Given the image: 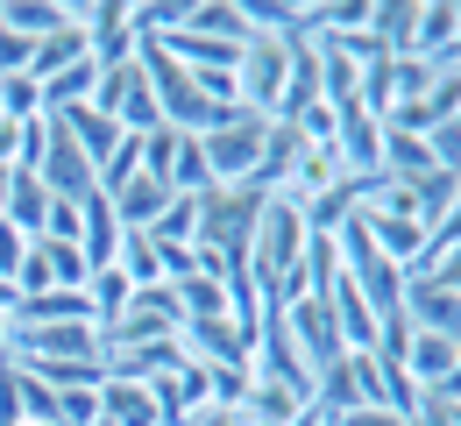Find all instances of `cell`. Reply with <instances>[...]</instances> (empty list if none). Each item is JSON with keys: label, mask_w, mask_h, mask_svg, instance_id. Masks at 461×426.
Listing matches in <instances>:
<instances>
[{"label": "cell", "mask_w": 461, "mask_h": 426, "mask_svg": "<svg viewBox=\"0 0 461 426\" xmlns=\"http://www.w3.org/2000/svg\"><path fill=\"white\" fill-rule=\"evenodd\" d=\"M263 199H270V192H256V185H213V192H199V249L228 256L234 277H249ZM234 277H228V285H234Z\"/></svg>", "instance_id": "6da1fadb"}, {"label": "cell", "mask_w": 461, "mask_h": 426, "mask_svg": "<svg viewBox=\"0 0 461 426\" xmlns=\"http://www.w3.org/2000/svg\"><path fill=\"white\" fill-rule=\"evenodd\" d=\"M355 228H362V242L376 249V256H391L404 277L419 270V256H426V221H419V206H411V192L404 185H376L369 192V206L355 213Z\"/></svg>", "instance_id": "7a4b0ae2"}, {"label": "cell", "mask_w": 461, "mask_h": 426, "mask_svg": "<svg viewBox=\"0 0 461 426\" xmlns=\"http://www.w3.org/2000/svg\"><path fill=\"white\" fill-rule=\"evenodd\" d=\"M291 50H298V43H285V36H249V50H241V64H234V107L277 122L285 78H291Z\"/></svg>", "instance_id": "3957f363"}, {"label": "cell", "mask_w": 461, "mask_h": 426, "mask_svg": "<svg viewBox=\"0 0 461 426\" xmlns=\"http://www.w3.org/2000/svg\"><path fill=\"white\" fill-rule=\"evenodd\" d=\"M263 114H249V107H234L228 122L213 128V135H199V150H206V171L213 185H256V164H263Z\"/></svg>", "instance_id": "277c9868"}, {"label": "cell", "mask_w": 461, "mask_h": 426, "mask_svg": "<svg viewBox=\"0 0 461 426\" xmlns=\"http://www.w3.org/2000/svg\"><path fill=\"white\" fill-rule=\"evenodd\" d=\"M93 107H100V114H114L128 135H157V128H164V107H157V93H149L142 64H114V71H100Z\"/></svg>", "instance_id": "5b68a950"}, {"label": "cell", "mask_w": 461, "mask_h": 426, "mask_svg": "<svg viewBox=\"0 0 461 426\" xmlns=\"http://www.w3.org/2000/svg\"><path fill=\"white\" fill-rule=\"evenodd\" d=\"M334 249H341L348 277L362 285L369 313H398V305H404V270H398V263H391V256H376V249L362 242V228H355V221H348L341 235H334Z\"/></svg>", "instance_id": "8992f818"}, {"label": "cell", "mask_w": 461, "mask_h": 426, "mask_svg": "<svg viewBox=\"0 0 461 426\" xmlns=\"http://www.w3.org/2000/svg\"><path fill=\"white\" fill-rule=\"evenodd\" d=\"M447 122H461V64H440L433 86H426L419 100L391 107L384 128H398V135H433V128H447Z\"/></svg>", "instance_id": "52a82bcc"}, {"label": "cell", "mask_w": 461, "mask_h": 426, "mask_svg": "<svg viewBox=\"0 0 461 426\" xmlns=\"http://www.w3.org/2000/svg\"><path fill=\"white\" fill-rule=\"evenodd\" d=\"M149 398H157V420L164 426H192L199 412H213V369L177 363L164 376H149Z\"/></svg>", "instance_id": "ba28073f"}, {"label": "cell", "mask_w": 461, "mask_h": 426, "mask_svg": "<svg viewBox=\"0 0 461 426\" xmlns=\"http://www.w3.org/2000/svg\"><path fill=\"white\" fill-rule=\"evenodd\" d=\"M36 178L50 185L58 199H71V206H86V199L100 192V185H93V157H86V150L71 142V128H64L58 114H50V150H43V164H36Z\"/></svg>", "instance_id": "9c48e42d"}, {"label": "cell", "mask_w": 461, "mask_h": 426, "mask_svg": "<svg viewBox=\"0 0 461 426\" xmlns=\"http://www.w3.org/2000/svg\"><path fill=\"white\" fill-rule=\"evenodd\" d=\"M86 50H93V64H100V71L135 64L142 36H135V14H128V0H100V7H86Z\"/></svg>", "instance_id": "30bf717a"}, {"label": "cell", "mask_w": 461, "mask_h": 426, "mask_svg": "<svg viewBox=\"0 0 461 426\" xmlns=\"http://www.w3.org/2000/svg\"><path fill=\"white\" fill-rule=\"evenodd\" d=\"M285 320H291V341H298L305 369H327V363H341V356H348V341H341V327H334V313H327V299L285 305Z\"/></svg>", "instance_id": "8fae6325"}, {"label": "cell", "mask_w": 461, "mask_h": 426, "mask_svg": "<svg viewBox=\"0 0 461 426\" xmlns=\"http://www.w3.org/2000/svg\"><path fill=\"white\" fill-rule=\"evenodd\" d=\"M376 185H384V178H334L320 199H305V206H298V213H305V235H327V242H334L348 221L369 206V192H376Z\"/></svg>", "instance_id": "7c38bea8"}, {"label": "cell", "mask_w": 461, "mask_h": 426, "mask_svg": "<svg viewBox=\"0 0 461 426\" xmlns=\"http://www.w3.org/2000/svg\"><path fill=\"white\" fill-rule=\"evenodd\" d=\"M404 320H411L419 334H447V341H461V299L440 285V277H404Z\"/></svg>", "instance_id": "4fadbf2b"}, {"label": "cell", "mask_w": 461, "mask_h": 426, "mask_svg": "<svg viewBox=\"0 0 461 426\" xmlns=\"http://www.w3.org/2000/svg\"><path fill=\"white\" fill-rule=\"evenodd\" d=\"M50 206H58V192L36 178V171H14L7 178V199H0V221L14 228V235H29V242H43V228H50Z\"/></svg>", "instance_id": "5bb4252c"}, {"label": "cell", "mask_w": 461, "mask_h": 426, "mask_svg": "<svg viewBox=\"0 0 461 426\" xmlns=\"http://www.w3.org/2000/svg\"><path fill=\"white\" fill-rule=\"evenodd\" d=\"M298 412H305V391H298V384H285V376H256L234 420H241V426H291Z\"/></svg>", "instance_id": "9a60e30c"}, {"label": "cell", "mask_w": 461, "mask_h": 426, "mask_svg": "<svg viewBox=\"0 0 461 426\" xmlns=\"http://www.w3.org/2000/svg\"><path fill=\"white\" fill-rule=\"evenodd\" d=\"M171 199H177L171 185H157V178H128L114 199H107V206H114L121 235H149V228L164 221V206H171Z\"/></svg>", "instance_id": "2e32d148"}, {"label": "cell", "mask_w": 461, "mask_h": 426, "mask_svg": "<svg viewBox=\"0 0 461 426\" xmlns=\"http://www.w3.org/2000/svg\"><path fill=\"white\" fill-rule=\"evenodd\" d=\"M455 29H461V0H419V22H411V58L447 64Z\"/></svg>", "instance_id": "e0dca14e"}, {"label": "cell", "mask_w": 461, "mask_h": 426, "mask_svg": "<svg viewBox=\"0 0 461 426\" xmlns=\"http://www.w3.org/2000/svg\"><path fill=\"white\" fill-rule=\"evenodd\" d=\"M455 349L461 341H447V334H419L411 327V349H404V376L419 384V398H433L447 376H455Z\"/></svg>", "instance_id": "ac0fdd59"}, {"label": "cell", "mask_w": 461, "mask_h": 426, "mask_svg": "<svg viewBox=\"0 0 461 426\" xmlns=\"http://www.w3.org/2000/svg\"><path fill=\"white\" fill-rule=\"evenodd\" d=\"M305 405L312 412H327V420H348V412H362V384H355V363H327L312 369V391H305Z\"/></svg>", "instance_id": "d6986e66"}, {"label": "cell", "mask_w": 461, "mask_h": 426, "mask_svg": "<svg viewBox=\"0 0 461 426\" xmlns=\"http://www.w3.org/2000/svg\"><path fill=\"white\" fill-rule=\"evenodd\" d=\"M305 157V135L291 122H270L263 128V164H256V192H285V178H291V164Z\"/></svg>", "instance_id": "ffe728a7"}, {"label": "cell", "mask_w": 461, "mask_h": 426, "mask_svg": "<svg viewBox=\"0 0 461 426\" xmlns=\"http://www.w3.org/2000/svg\"><path fill=\"white\" fill-rule=\"evenodd\" d=\"M100 426H164L157 420V398H149V384H100Z\"/></svg>", "instance_id": "44dd1931"}, {"label": "cell", "mask_w": 461, "mask_h": 426, "mask_svg": "<svg viewBox=\"0 0 461 426\" xmlns=\"http://www.w3.org/2000/svg\"><path fill=\"white\" fill-rule=\"evenodd\" d=\"M391 185H419L426 171H440L433 164V150H426V135H398V128H384V164H376Z\"/></svg>", "instance_id": "7402d4cb"}, {"label": "cell", "mask_w": 461, "mask_h": 426, "mask_svg": "<svg viewBox=\"0 0 461 426\" xmlns=\"http://www.w3.org/2000/svg\"><path fill=\"white\" fill-rule=\"evenodd\" d=\"M411 22L419 0H369V36L384 43V58H411Z\"/></svg>", "instance_id": "603a6c76"}, {"label": "cell", "mask_w": 461, "mask_h": 426, "mask_svg": "<svg viewBox=\"0 0 461 426\" xmlns=\"http://www.w3.org/2000/svg\"><path fill=\"white\" fill-rule=\"evenodd\" d=\"M78 213H86V235H78L86 263H93V270H107V263H114V249H121V221H114V206H107V192H93Z\"/></svg>", "instance_id": "cb8c5ba5"}, {"label": "cell", "mask_w": 461, "mask_h": 426, "mask_svg": "<svg viewBox=\"0 0 461 426\" xmlns=\"http://www.w3.org/2000/svg\"><path fill=\"white\" fill-rule=\"evenodd\" d=\"M177 29H199V36H221V43H249V14H241V0H192Z\"/></svg>", "instance_id": "d4e9b609"}, {"label": "cell", "mask_w": 461, "mask_h": 426, "mask_svg": "<svg viewBox=\"0 0 461 426\" xmlns=\"http://www.w3.org/2000/svg\"><path fill=\"white\" fill-rule=\"evenodd\" d=\"M100 93V64L93 58H78V64H64L58 78H43V114H64V107H86Z\"/></svg>", "instance_id": "484cf974"}, {"label": "cell", "mask_w": 461, "mask_h": 426, "mask_svg": "<svg viewBox=\"0 0 461 426\" xmlns=\"http://www.w3.org/2000/svg\"><path fill=\"white\" fill-rule=\"evenodd\" d=\"M312 100H327V86H320V58H312V43H298V50H291V78H285V107H277V122H298Z\"/></svg>", "instance_id": "4316f807"}, {"label": "cell", "mask_w": 461, "mask_h": 426, "mask_svg": "<svg viewBox=\"0 0 461 426\" xmlns=\"http://www.w3.org/2000/svg\"><path fill=\"white\" fill-rule=\"evenodd\" d=\"M78 58H93V50H86V22H71V29H58V36H43V43L29 50V78L43 86V78H58L64 64H78Z\"/></svg>", "instance_id": "83f0119b"}, {"label": "cell", "mask_w": 461, "mask_h": 426, "mask_svg": "<svg viewBox=\"0 0 461 426\" xmlns=\"http://www.w3.org/2000/svg\"><path fill=\"white\" fill-rule=\"evenodd\" d=\"M334 178H341V157H334V150H305V157L291 164V178H285V199L305 206V199H320Z\"/></svg>", "instance_id": "f1b7e54d"}, {"label": "cell", "mask_w": 461, "mask_h": 426, "mask_svg": "<svg viewBox=\"0 0 461 426\" xmlns=\"http://www.w3.org/2000/svg\"><path fill=\"white\" fill-rule=\"evenodd\" d=\"M128 299H135V285H128V277H121L114 263H107V270H93V277H86V305H93V327H114L121 313H128Z\"/></svg>", "instance_id": "f546056e"}, {"label": "cell", "mask_w": 461, "mask_h": 426, "mask_svg": "<svg viewBox=\"0 0 461 426\" xmlns=\"http://www.w3.org/2000/svg\"><path fill=\"white\" fill-rule=\"evenodd\" d=\"M114 270L135 285V292H149V285H164V256H157V242L149 235H121L114 249Z\"/></svg>", "instance_id": "4dcf8cb0"}, {"label": "cell", "mask_w": 461, "mask_h": 426, "mask_svg": "<svg viewBox=\"0 0 461 426\" xmlns=\"http://www.w3.org/2000/svg\"><path fill=\"white\" fill-rule=\"evenodd\" d=\"M0 122H43V86L29 78V71H7L0 78Z\"/></svg>", "instance_id": "1f68e13d"}, {"label": "cell", "mask_w": 461, "mask_h": 426, "mask_svg": "<svg viewBox=\"0 0 461 426\" xmlns=\"http://www.w3.org/2000/svg\"><path fill=\"white\" fill-rule=\"evenodd\" d=\"M149 242H164V249H192V242H199V199H171V206H164V221L149 228Z\"/></svg>", "instance_id": "d6a6232c"}, {"label": "cell", "mask_w": 461, "mask_h": 426, "mask_svg": "<svg viewBox=\"0 0 461 426\" xmlns=\"http://www.w3.org/2000/svg\"><path fill=\"white\" fill-rule=\"evenodd\" d=\"M384 71H391V107H404V100H419V93L433 86V71H440V64H426V58H391ZM384 122H391V114H384Z\"/></svg>", "instance_id": "836d02e7"}, {"label": "cell", "mask_w": 461, "mask_h": 426, "mask_svg": "<svg viewBox=\"0 0 461 426\" xmlns=\"http://www.w3.org/2000/svg\"><path fill=\"white\" fill-rule=\"evenodd\" d=\"M50 426H100V384L58 391V412H50Z\"/></svg>", "instance_id": "e575fe53"}, {"label": "cell", "mask_w": 461, "mask_h": 426, "mask_svg": "<svg viewBox=\"0 0 461 426\" xmlns=\"http://www.w3.org/2000/svg\"><path fill=\"white\" fill-rule=\"evenodd\" d=\"M426 150H433V164H440V171H455V178H461V122L433 128V135H426Z\"/></svg>", "instance_id": "d590c367"}, {"label": "cell", "mask_w": 461, "mask_h": 426, "mask_svg": "<svg viewBox=\"0 0 461 426\" xmlns=\"http://www.w3.org/2000/svg\"><path fill=\"white\" fill-rule=\"evenodd\" d=\"M78 235H86V213H78L71 199H58V206H50V228H43V242H78Z\"/></svg>", "instance_id": "8d00e7d4"}, {"label": "cell", "mask_w": 461, "mask_h": 426, "mask_svg": "<svg viewBox=\"0 0 461 426\" xmlns=\"http://www.w3.org/2000/svg\"><path fill=\"white\" fill-rule=\"evenodd\" d=\"M29 50H36L29 36H14V29H0V78H7V71H29Z\"/></svg>", "instance_id": "74e56055"}, {"label": "cell", "mask_w": 461, "mask_h": 426, "mask_svg": "<svg viewBox=\"0 0 461 426\" xmlns=\"http://www.w3.org/2000/svg\"><path fill=\"white\" fill-rule=\"evenodd\" d=\"M22 249H29V235H14V228L0 221V277H14V263H22Z\"/></svg>", "instance_id": "f35d334b"}, {"label": "cell", "mask_w": 461, "mask_h": 426, "mask_svg": "<svg viewBox=\"0 0 461 426\" xmlns=\"http://www.w3.org/2000/svg\"><path fill=\"white\" fill-rule=\"evenodd\" d=\"M334 426H411V420L384 412V405H362V412H348V420H334Z\"/></svg>", "instance_id": "ab89813d"}, {"label": "cell", "mask_w": 461, "mask_h": 426, "mask_svg": "<svg viewBox=\"0 0 461 426\" xmlns=\"http://www.w3.org/2000/svg\"><path fill=\"white\" fill-rule=\"evenodd\" d=\"M426 277H440V285H447V292L461 299V249H447V256H440V263H433Z\"/></svg>", "instance_id": "60d3db41"}, {"label": "cell", "mask_w": 461, "mask_h": 426, "mask_svg": "<svg viewBox=\"0 0 461 426\" xmlns=\"http://www.w3.org/2000/svg\"><path fill=\"white\" fill-rule=\"evenodd\" d=\"M433 405H461V349H455V376L433 391Z\"/></svg>", "instance_id": "b9f144b4"}, {"label": "cell", "mask_w": 461, "mask_h": 426, "mask_svg": "<svg viewBox=\"0 0 461 426\" xmlns=\"http://www.w3.org/2000/svg\"><path fill=\"white\" fill-rule=\"evenodd\" d=\"M192 426H241V420H234V412H221V405H213V412H199V420H192Z\"/></svg>", "instance_id": "7bdbcfd3"}, {"label": "cell", "mask_w": 461, "mask_h": 426, "mask_svg": "<svg viewBox=\"0 0 461 426\" xmlns=\"http://www.w3.org/2000/svg\"><path fill=\"white\" fill-rule=\"evenodd\" d=\"M7 313H14V285L0 277V320H7Z\"/></svg>", "instance_id": "ee69618b"}, {"label": "cell", "mask_w": 461, "mask_h": 426, "mask_svg": "<svg viewBox=\"0 0 461 426\" xmlns=\"http://www.w3.org/2000/svg\"><path fill=\"white\" fill-rule=\"evenodd\" d=\"M447 64H461V29H455V50H447Z\"/></svg>", "instance_id": "f6af8a7d"}, {"label": "cell", "mask_w": 461, "mask_h": 426, "mask_svg": "<svg viewBox=\"0 0 461 426\" xmlns=\"http://www.w3.org/2000/svg\"><path fill=\"white\" fill-rule=\"evenodd\" d=\"M7 426H43V420H7Z\"/></svg>", "instance_id": "bcb514c9"}]
</instances>
